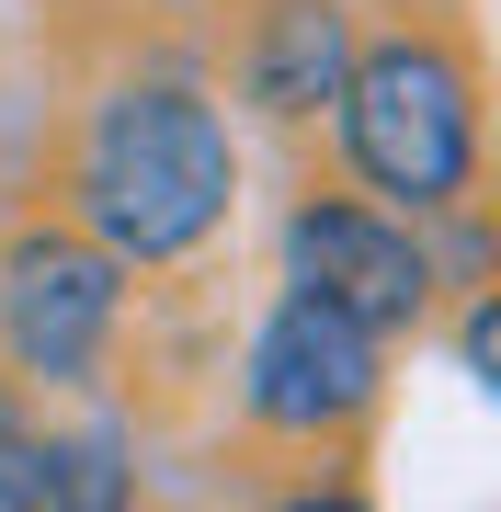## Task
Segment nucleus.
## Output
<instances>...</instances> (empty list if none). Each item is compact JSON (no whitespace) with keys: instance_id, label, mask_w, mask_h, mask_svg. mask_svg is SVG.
Here are the masks:
<instances>
[{"instance_id":"1","label":"nucleus","mask_w":501,"mask_h":512,"mask_svg":"<svg viewBox=\"0 0 501 512\" xmlns=\"http://www.w3.org/2000/svg\"><path fill=\"white\" fill-rule=\"evenodd\" d=\"M240 194V148H228L217 103L183 80H137L92 114L80 137V217L103 228L114 262H183L228 228Z\"/></svg>"},{"instance_id":"2","label":"nucleus","mask_w":501,"mask_h":512,"mask_svg":"<svg viewBox=\"0 0 501 512\" xmlns=\"http://www.w3.org/2000/svg\"><path fill=\"white\" fill-rule=\"evenodd\" d=\"M342 160L399 217H445L479 183V69L456 35H388L342 69Z\"/></svg>"},{"instance_id":"3","label":"nucleus","mask_w":501,"mask_h":512,"mask_svg":"<svg viewBox=\"0 0 501 512\" xmlns=\"http://www.w3.org/2000/svg\"><path fill=\"white\" fill-rule=\"evenodd\" d=\"M114 308H126V285H114L103 239H69V228H23L12 239V262H0V342H12V365L35 387L92 376L103 342H114Z\"/></svg>"},{"instance_id":"4","label":"nucleus","mask_w":501,"mask_h":512,"mask_svg":"<svg viewBox=\"0 0 501 512\" xmlns=\"http://www.w3.org/2000/svg\"><path fill=\"white\" fill-rule=\"evenodd\" d=\"M376 387H388V365H376V330L365 319H342V308H319V296H285L274 319H262V342H251V421L262 433H353V421L376 410Z\"/></svg>"},{"instance_id":"5","label":"nucleus","mask_w":501,"mask_h":512,"mask_svg":"<svg viewBox=\"0 0 501 512\" xmlns=\"http://www.w3.org/2000/svg\"><path fill=\"white\" fill-rule=\"evenodd\" d=\"M285 285L388 342L433 308V251L410 217H376V205H297L285 217Z\"/></svg>"},{"instance_id":"6","label":"nucleus","mask_w":501,"mask_h":512,"mask_svg":"<svg viewBox=\"0 0 501 512\" xmlns=\"http://www.w3.org/2000/svg\"><path fill=\"white\" fill-rule=\"evenodd\" d=\"M342 69H353L342 0H262V23H251V57H240V80H251V103H262V114L308 126V114L342 92Z\"/></svg>"},{"instance_id":"7","label":"nucleus","mask_w":501,"mask_h":512,"mask_svg":"<svg viewBox=\"0 0 501 512\" xmlns=\"http://www.w3.org/2000/svg\"><path fill=\"white\" fill-rule=\"evenodd\" d=\"M57 501V433L23 421V399H0V512H46Z\"/></svg>"}]
</instances>
